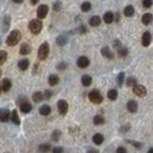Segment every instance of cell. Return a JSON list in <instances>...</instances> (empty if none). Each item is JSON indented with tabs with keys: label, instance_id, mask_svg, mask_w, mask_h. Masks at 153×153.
Listing matches in <instances>:
<instances>
[{
	"label": "cell",
	"instance_id": "db71d44e",
	"mask_svg": "<svg viewBox=\"0 0 153 153\" xmlns=\"http://www.w3.org/2000/svg\"><path fill=\"white\" fill-rule=\"evenodd\" d=\"M1 92H3L1 91V84H0V94H1Z\"/></svg>",
	"mask_w": 153,
	"mask_h": 153
},
{
	"label": "cell",
	"instance_id": "e0dca14e",
	"mask_svg": "<svg viewBox=\"0 0 153 153\" xmlns=\"http://www.w3.org/2000/svg\"><path fill=\"white\" fill-rule=\"evenodd\" d=\"M12 88V81L9 79H4L1 81V91L4 92H8Z\"/></svg>",
	"mask_w": 153,
	"mask_h": 153
},
{
	"label": "cell",
	"instance_id": "681fc988",
	"mask_svg": "<svg viewBox=\"0 0 153 153\" xmlns=\"http://www.w3.org/2000/svg\"><path fill=\"white\" fill-rule=\"evenodd\" d=\"M87 153H99L98 152V150H95V148H90L87 151Z\"/></svg>",
	"mask_w": 153,
	"mask_h": 153
},
{
	"label": "cell",
	"instance_id": "9a60e30c",
	"mask_svg": "<svg viewBox=\"0 0 153 153\" xmlns=\"http://www.w3.org/2000/svg\"><path fill=\"white\" fill-rule=\"evenodd\" d=\"M56 41H57V45L58 46H65L67 44V41H68V37H67V34H60L57 38Z\"/></svg>",
	"mask_w": 153,
	"mask_h": 153
},
{
	"label": "cell",
	"instance_id": "484cf974",
	"mask_svg": "<svg viewBox=\"0 0 153 153\" xmlns=\"http://www.w3.org/2000/svg\"><path fill=\"white\" fill-rule=\"evenodd\" d=\"M100 24H101V19L98 16H94V17H92L90 19V25H91V26H93V27H98Z\"/></svg>",
	"mask_w": 153,
	"mask_h": 153
},
{
	"label": "cell",
	"instance_id": "4316f807",
	"mask_svg": "<svg viewBox=\"0 0 153 153\" xmlns=\"http://www.w3.org/2000/svg\"><path fill=\"white\" fill-rule=\"evenodd\" d=\"M9 24H11V17L9 16H5L4 20H3V31L6 32L9 28Z\"/></svg>",
	"mask_w": 153,
	"mask_h": 153
},
{
	"label": "cell",
	"instance_id": "bcb514c9",
	"mask_svg": "<svg viewBox=\"0 0 153 153\" xmlns=\"http://www.w3.org/2000/svg\"><path fill=\"white\" fill-rule=\"evenodd\" d=\"M79 31H80V33H81V34H85V33L87 32V28L84 26V25H81V26L79 27Z\"/></svg>",
	"mask_w": 153,
	"mask_h": 153
},
{
	"label": "cell",
	"instance_id": "836d02e7",
	"mask_svg": "<svg viewBox=\"0 0 153 153\" xmlns=\"http://www.w3.org/2000/svg\"><path fill=\"white\" fill-rule=\"evenodd\" d=\"M137 84H138V81H137V79L134 78V76H130V78L126 79V85H127V86L133 87V86L137 85Z\"/></svg>",
	"mask_w": 153,
	"mask_h": 153
},
{
	"label": "cell",
	"instance_id": "7a4b0ae2",
	"mask_svg": "<svg viewBox=\"0 0 153 153\" xmlns=\"http://www.w3.org/2000/svg\"><path fill=\"white\" fill-rule=\"evenodd\" d=\"M28 28H30V31L33 34H35V35L39 34L41 32V30H43V22H41V20H39V19H32L28 22Z\"/></svg>",
	"mask_w": 153,
	"mask_h": 153
},
{
	"label": "cell",
	"instance_id": "f6af8a7d",
	"mask_svg": "<svg viewBox=\"0 0 153 153\" xmlns=\"http://www.w3.org/2000/svg\"><path fill=\"white\" fill-rule=\"evenodd\" d=\"M113 46L116 47L117 49L121 48V43H120V40H114V41H113Z\"/></svg>",
	"mask_w": 153,
	"mask_h": 153
},
{
	"label": "cell",
	"instance_id": "f907efd6",
	"mask_svg": "<svg viewBox=\"0 0 153 153\" xmlns=\"http://www.w3.org/2000/svg\"><path fill=\"white\" fill-rule=\"evenodd\" d=\"M22 1H24V0H13V3H14V4H21Z\"/></svg>",
	"mask_w": 153,
	"mask_h": 153
},
{
	"label": "cell",
	"instance_id": "74e56055",
	"mask_svg": "<svg viewBox=\"0 0 153 153\" xmlns=\"http://www.w3.org/2000/svg\"><path fill=\"white\" fill-rule=\"evenodd\" d=\"M61 8H62V3H61V1H56V3L53 4V11L59 12Z\"/></svg>",
	"mask_w": 153,
	"mask_h": 153
},
{
	"label": "cell",
	"instance_id": "30bf717a",
	"mask_svg": "<svg viewBox=\"0 0 153 153\" xmlns=\"http://www.w3.org/2000/svg\"><path fill=\"white\" fill-rule=\"evenodd\" d=\"M11 120V112L8 108H1L0 110V121L1 123H7Z\"/></svg>",
	"mask_w": 153,
	"mask_h": 153
},
{
	"label": "cell",
	"instance_id": "d590c367",
	"mask_svg": "<svg viewBox=\"0 0 153 153\" xmlns=\"http://www.w3.org/2000/svg\"><path fill=\"white\" fill-rule=\"evenodd\" d=\"M124 80H125V73L124 72H120L118 74V76H117V83H118V85L121 86L124 84Z\"/></svg>",
	"mask_w": 153,
	"mask_h": 153
},
{
	"label": "cell",
	"instance_id": "7dc6e473",
	"mask_svg": "<svg viewBox=\"0 0 153 153\" xmlns=\"http://www.w3.org/2000/svg\"><path fill=\"white\" fill-rule=\"evenodd\" d=\"M129 130H130V125H125L124 127H121V130H120V131H121L123 133H125V132H127Z\"/></svg>",
	"mask_w": 153,
	"mask_h": 153
},
{
	"label": "cell",
	"instance_id": "6da1fadb",
	"mask_svg": "<svg viewBox=\"0 0 153 153\" xmlns=\"http://www.w3.org/2000/svg\"><path fill=\"white\" fill-rule=\"evenodd\" d=\"M20 40H21V32L19 30H13L8 34L6 39V44L8 46H16Z\"/></svg>",
	"mask_w": 153,
	"mask_h": 153
},
{
	"label": "cell",
	"instance_id": "ee69618b",
	"mask_svg": "<svg viewBox=\"0 0 153 153\" xmlns=\"http://www.w3.org/2000/svg\"><path fill=\"white\" fill-rule=\"evenodd\" d=\"M116 153H127V150L124 147V146H119L116 151Z\"/></svg>",
	"mask_w": 153,
	"mask_h": 153
},
{
	"label": "cell",
	"instance_id": "3957f363",
	"mask_svg": "<svg viewBox=\"0 0 153 153\" xmlns=\"http://www.w3.org/2000/svg\"><path fill=\"white\" fill-rule=\"evenodd\" d=\"M48 53H49V45L48 43H43L39 47V49H38V59L44 61L46 60V58L48 57Z\"/></svg>",
	"mask_w": 153,
	"mask_h": 153
},
{
	"label": "cell",
	"instance_id": "7bdbcfd3",
	"mask_svg": "<svg viewBox=\"0 0 153 153\" xmlns=\"http://www.w3.org/2000/svg\"><path fill=\"white\" fill-rule=\"evenodd\" d=\"M62 152H64V148L60 147V146H57V147L52 148V153H62Z\"/></svg>",
	"mask_w": 153,
	"mask_h": 153
},
{
	"label": "cell",
	"instance_id": "277c9868",
	"mask_svg": "<svg viewBox=\"0 0 153 153\" xmlns=\"http://www.w3.org/2000/svg\"><path fill=\"white\" fill-rule=\"evenodd\" d=\"M88 99H90V101L93 104H101L104 100L103 95H101V93L98 90H93L88 93Z\"/></svg>",
	"mask_w": 153,
	"mask_h": 153
},
{
	"label": "cell",
	"instance_id": "e575fe53",
	"mask_svg": "<svg viewBox=\"0 0 153 153\" xmlns=\"http://www.w3.org/2000/svg\"><path fill=\"white\" fill-rule=\"evenodd\" d=\"M6 60H7V52L6 51H0V66L4 65Z\"/></svg>",
	"mask_w": 153,
	"mask_h": 153
},
{
	"label": "cell",
	"instance_id": "11a10c76",
	"mask_svg": "<svg viewBox=\"0 0 153 153\" xmlns=\"http://www.w3.org/2000/svg\"><path fill=\"white\" fill-rule=\"evenodd\" d=\"M1 74H3V72H1V70H0V76H1Z\"/></svg>",
	"mask_w": 153,
	"mask_h": 153
},
{
	"label": "cell",
	"instance_id": "ffe728a7",
	"mask_svg": "<svg viewBox=\"0 0 153 153\" xmlns=\"http://www.w3.org/2000/svg\"><path fill=\"white\" fill-rule=\"evenodd\" d=\"M59 81H60V79H59V76L57 74H51L48 76V84H49V86H56V85L59 84Z\"/></svg>",
	"mask_w": 153,
	"mask_h": 153
},
{
	"label": "cell",
	"instance_id": "2e32d148",
	"mask_svg": "<svg viewBox=\"0 0 153 153\" xmlns=\"http://www.w3.org/2000/svg\"><path fill=\"white\" fill-rule=\"evenodd\" d=\"M28 66H30V60L28 59H21L18 62V67H19L20 71H26L28 68Z\"/></svg>",
	"mask_w": 153,
	"mask_h": 153
},
{
	"label": "cell",
	"instance_id": "f1b7e54d",
	"mask_svg": "<svg viewBox=\"0 0 153 153\" xmlns=\"http://www.w3.org/2000/svg\"><path fill=\"white\" fill-rule=\"evenodd\" d=\"M152 13H145L144 16H143V18H141V22L144 24V25H150L151 22H152Z\"/></svg>",
	"mask_w": 153,
	"mask_h": 153
},
{
	"label": "cell",
	"instance_id": "8fae6325",
	"mask_svg": "<svg viewBox=\"0 0 153 153\" xmlns=\"http://www.w3.org/2000/svg\"><path fill=\"white\" fill-rule=\"evenodd\" d=\"M31 52H32V47H31V45H30L28 43L21 44L20 49H19V53H20L21 56H27V54H30Z\"/></svg>",
	"mask_w": 153,
	"mask_h": 153
},
{
	"label": "cell",
	"instance_id": "ab89813d",
	"mask_svg": "<svg viewBox=\"0 0 153 153\" xmlns=\"http://www.w3.org/2000/svg\"><path fill=\"white\" fill-rule=\"evenodd\" d=\"M127 143H130V144H132L135 148H141V146H143V144L141 143H138V141H132V140H126Z\"/></svg>",
	"mask_w": 153,
	"mask_h": 153
},
{
	"label": "cell",
	"instance_id": "ac0fdd59",
	"mask_svg": "<svg viewBox=\"0 0 153 153\" xmlns=\"http://www.w3.org/2000/svg\"><path fill=\"white\" fill-rule=\"evenodd\" d=\"M51 112H52V108H51L49 105H43L39 108V113L41 114V116H49Z\"/></svg>",
	"mask_w": 153,
	"mask_h": 153
},
{
	"label": "cell",
	"instance_id": "f35d334b",
	"mask_svg": "<svg viewBox=\"0 0 153 153\" xmlns=\"http://www.w3.org/2000/svg\"><path fill=\"white\" fill-rule=\"evenodd\" d=\"M57 68H58L59 71H65V70L67 68V64H66L65 61H61V62H59V64H58Z\"/></svg>",
	"mask_w": 153,
	"mask_h": 153
},
{
	"label": "cell",
	"instance_id": "1f68e13d",
	"mask_svg": "<svg viewBox=\"0 0 153 153\" xmlns=\"http://www.w3.org/2000/svg\"><path fill=\"white\" fill-rule=\"evenodd\" d=\"M39 151L41 153H48L51 151V145L49 144H41L39 146Z\"/></svg>",
	"mask_w": 153,
	"mask_h": 153
},
{
	"label": "cell",
	"instance_id": "60d3db41",
	"mask_svg": "<svg viewBox=\"0 0 153 153\" xmlns=\"http://www.w3.org/2000/svg\"><path fill=\"white\" fill-rule=\"evenodd\" d=\"M44 99H49L53 95V92L52 91H49V90H46V91H44Z\"/></svg>",
	"mask_w": 153,
	"mask_h": 153
},
{
	"label": "cell",
	"instance_id": "f5cc1de1",
	"mask_svg": "<svg viewBox=\"0 0 153 153\" xmlns=\"http://www.w3.org/2000/svg\"><path fill=\"white\" fill-rule=\"evenodd\" d=\"M147 153H153V148H150V150H148V152H147Z\"/></svg>",
	"mask_w": 153,
	"mask_h": 153
},
{
	"label": "cell",
	"instance_id": "7c38bea8",
	"mask_svg": "<svg viewBox=\"0 0 153 153\" xmlns=\"http://www.w3.org/2000/svg\"><path fill=\"white\" fill-rule=\"evenodd\" d=\"M151 41H152V34H151V32H145L144 34H143V38H141V44H143V46L144 47H147V46H150V44H151Z\"/></svg>",
	"mask_w": 153,
	"mask_h": 153
},
{
	"label": "cell",
	"instance_id": "5b68a950",
	"mask_svg": "<svg viewBox=\"0 0 153 153\" xmlns=\"http://www.w3.org/2000/svg\"><path fill=\"white\" fill-rule=\"evenodd\" d=\"M19 107H20V111L24 113V114H27V113H30L31 111H32V104L30 103V101L25 98V99H22L20 103H19Z\"/></svg>",
	"mask_w": 153,
	"mask_h": 153
},
{
	"label": "cell",
	"instance_id": "9c48e42d",
	"mask_svg": "<svg viewBox=\"0 0 153 153\" xmlns=\"http://www.w3.org/2000/svg\"><path fill=\"white\" fill-rule=\"evenodd\" d=\"M76 66H78L79 68H87L88 66H90V59H88L87 57H79L78 60H76Z\"/></svg>",
	"mask_w": 153,
	"mask_h": 153
},
{
	"label": "cell",
	"instance_id": "44dd1931",
	"mask_svg": "<svg viewBox=\"0 0 153 153\" xmlns=\"http://www.w3.org/2000/svg\"><path fill=\"white\" fill-rule=\"evenodd\" d=\"M92 140H93V143H94L95 145H101V144L104 143V135L101 134V133H95V134L93 135Z\"/></svg>",
	"mask_w": 153,
	"mask_h": 153
},
{
	"label": "cell",
	"instance_id": "8d00e7d4",
	"mask_svg": "<svg viewBox=\"0 0 153 153\" xmlns=\"http://www.w3.org/2000/svg\"><path fill=\"white\" fill-rule=\"evenodd\" d=\"M60 137H61V132L59 130L53 131V133H52V140H54V141H58Z\"/></svg>",
	"mask_w": 153,
	"mask_h": 153
},
{
	"label": "cell",
	"instance_id": "52a82bcc",
	"mask_svg": "<svg viewBox=\"0 0 153 153\" xmlns=\"http://www.w3.org/2000/svg\"><path fill=\"white\" fill-rule=\"evenodd\" d=\"M57 107H58V112L61 114V116H64V114H66L68 111V103L66 100L61 99L57 103Z\"/></svg>",
	"mask_w": 153,
	"mask_h": 153
},
{
	"label": "cell",
	"instance_id": "c3c4849f",
	"mask_svg": "<svg viewBox=\"0 0 153 153\" xmlns=\"http://www.w3.org/2000/svg\"><path fill=\"white\" fill-rule=\"evenodd\" d=\"M113 20H116V22H119V20H120V14H119V13L114 14V19H113Z\"/></svg>",
	"mask_w": 153,
	"mask_h": 153
},
{
	"label": "cell",
	"instance_id": "ba28073f",
	"mask_svg": "<svg viewBox=\"0 0 153 153\" xmlns=\"http://www.w3.org/2000/svg\"><path fill=\"white\" fill-rule=\"evenodd\" d=\"M47 13H48V6L47 5H40L37 9V17L39 20L45 19L47 17Z\"/></svg>",
	"mask_w": 153,
	"mask_h": 153
},
{
	"label": "cell",
	"instance_id": "603a6c76",
	"mask_svg": "<svg viewBox=\"0 0 153 153\" xmlns=\"http://www.w3.org/2000/svg\"><path fill=\"white\" fill-rule=\"evenodd\" d=\"M124 14H125V17H129V18L133 17V16H134V7H133L132 5L126 6V7L124 8Z\"/></svg>",
	"mask_w": 153,
	"mask_h": 153
},
{
	"label": "cell",
	"instance_id": "816d5d0a",
	"mask_svg": "<svg viewBox=\"0 0 153 153\" xmlns=\"http://www.w3.org/2000/svg\"><path fill=\"white\" fill-rule=\"evenodd\" d=\"M38 1H39V0H31V4H32V5H37Z\"/></svg>",
	"mask_w": 153,
	"mask_h": 153
},
{
	"label": "cell",
	"instance_id": "83f0119b",
	"mask_svg": "<svg viewBox=\"0 0 153 153\" xmlns=\"http://www.w3.org/2000/svg\"><path fill=\"white\" fill-rule=\"evenodd\" d=\"M107 98L110 99V100H116L117 98H118V91L116 90V88H112V90H110L108 92H107Z\"/></svg>",
	"mask_w": 153,
	"mask_h": 153
},
{
	"label": "cell",
	"instance_id": "9f6ffc18",
	"mask_svg": "<svg viewBox=\"0 0 153 153\" xmlns=\"http://www.w3.org/2000/svg\"><path fill=\"white\" fill-rule=\"evenodd\" d=\"M0 44H1V39H0Z\"/></svg>",
	"mask_w": 153,
	"mask_h": 153
},
{
	"label": "cell",
	"instance_id": "b9f144b4",
	"mask_svg": "<svg viewBox=\"0 0 153 153\" xmlns=\"http://www.w3.org/2000/svg\"><path fill=\"white\" fill-rule=\"evenodd\" d=\"M152 3H153V0H143V6L145 8H150L152 6Z\"/></svg>",
	"mask_w": 153,
	"mask_h": 153
},
{
	"label": "cell",
	"instance_id": "7402d4cb",
	"mask_svg": "<svg viewBox=\"0 0 153 153\" xmlns=\"http://www.w3.org/2000/svg\"><path fill=\"white\" fill-rule=\"evenodd\" d=\"M32 99H33L34 103H40V101H43V100H44V94H43V92H40V91L34 92V93L32 94Z\"/></svg>",
	"mask_w": 153,
	"mask_h": 153
},
{
	"label": "cell",
	"instance_id": "f546056e",
	"mask_svg": "<svg viewBox=\"0 0 153 153\" xmlns=\"http://www.w3.org/2000/svg\"><path fill=\"white\" fill-rule=\"evenodd\" d=\"M105 123V119H104V117L103 116H99V114H98V116H95L94 118H93V124L94 125H103Z\"/></svg>",
	"mask_w": 153,
	"mask_h": 153
},
{
	"label": "cell",
	"instance_id": "5bb4252c",
	"mask_svg": "<svg viewBox=\"0 0 153 153\" xmlns=\"http://www.w3.org/2000/svg\"><path fill=\"white\" fill-rule=\"evenodd\" d=\"M101 54H103V57H105L106 59H111L112 60L114 58V53L112 52V51L110 49V47H107V46L101 48Z\"/></svg>",
	"mask_w": 153,
	"mask_h": 153
},
{
	"label": "cell",
	"instance_id": "4fadbf2b",
	"mask_svg": "<svg viewBox=\"0 0 153 153\" xmlns=\"http://www.w3.org/2000/svg\"><path fill=\"white\" fill-rule=\"evenodd\" d=\"M126 107H127V110H129V112L135 113L138 111V103L135 100H129L127 104H126Z\"/></svg>",
	"mask_w": 153,
	"mask_h": 153
},
{
	"label": "cell",
	"instance_id": "8992f818",
	"mask_svg": "<svg viewBox=\"0 0 153 153\" xmlns=\"http://www.w3.org/2000/svg\"><path fill=\"white\" fill-rule=\"evenodd\" d=\"M133 93H134L135 95H138V97H146L147 90H146V87H145L144 85L137 84V85L133 86Z\"/></svg>",
	"mask_w": 153,
	"mask_h": 153
},
{
	"label": "cell",
	"instance_id": "4dcf8cb0",
	"mask_svg": "<svg viewBox=\"0 0 153 153\" xmlns=\"http://www.w3.org/2000/svg\"><path fill=\"white\" fill-rule=\"evenodd\" d=\"M80 8H81V11H83V12H88V11H91L92 5H91V3H90V1H85V3H83V4H81Z\"/></svg>",
	"mask_w": 153,
	"mask_h": 153
},
{
	"label": "cell",
	"instance_id": "cb8c5ba5",
	"mask_svg": "<svg viewBox=\"0 0 153 153\" xmlns=\"http://www.w3.org/2000/svg\"><path fill=\"white\" fill-rule=\"evenodd\" d=\"M81 84H83L85 87L91 86V84H92V76L88 75V74L83 75V78H81Z\"/></svg>",
	"mask_w": 153,
	"mask_h": 153
},
{
	"label": "cell",
	"instance_id": "d6986e66",
	"mask_svg": "<svg viewBox=\"0 0 153 153\" xmlns=\"http://www.w3.org/2000/svg\"><path fill=\"white\" fill-rule=\"evenodd\" d=\"M11 120L16 125H20V118H19V114H18L17 110H13L11 112Z\"/></svg>",
	"mask_w": 153,
	"mask_h": 153
},
{
	"label": "cell",
	"instance_id": "d4e9b609",
	"mask_svg": "<svg viewBox=\"0 0 153 153\" xmlns=\"http://www.w3.org/2000/svg\"><path fill=\"white\" fill-rule=\"evenodd\" d=\"M113 19H114V13H113V12L108 11V12H106V13L104 14V21H105L106 24L113 22V21H114Z\"/></svg>",
	"mask_w": 153,
	"mask_h": 153
},
{
	"label": "cell",
	"instance_id": "d6a6232c",
	"mask_svg": "<svg viewBox=\"0 0 153 153\" xmlns=\"http://www.w3.org/2000/svg\"><path fill=\"white\" fill-rule=\"evenodd\" d=\"M127 54H129V48H126V47H121L118 49V56L120 58H125Z\"/></svg>",
	"mask_w": 153,
	"mask_h": 153
}]
</instances>
